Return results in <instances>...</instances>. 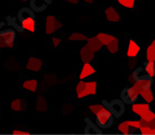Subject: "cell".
Masks as SVG:
<instances>
[{"mask_svg":"<svg viewBox=\"0 0 155 135\" xmlns=\"http://www.w3.org/2000/svg\"><path fill=\"white\" fill-rule=\"evenodd\" d=\"M120 99L125 104H134L139 99V94L134 91L132 88H125L120 93Z\"/></svg>","mask_w":155,"mask_h":135,"instance_id":"5","label":"cell"},{"mask_svg":"<svg viewBox=\"0 0 155 135\" xmlns=\"http://www.w3.org/2000/svg\"><path fill=\"white\" fill-rule=\"evenodd\" d=\"M12 134H18V135H28L31 134V132L25 130H18V129H13L12 130Z\"/></svg>","mask_w":155,"mask_h":135,"instance_id":"36","label":"cell"},{"mask_svg":"<svg viewBox=\"0 0 155 135\" xmlns=\"http://www.w3.org/2000/svg\"><path fill=\"white\" fill-rule=\"evenodd\" d=\"M15 31L13 29L0 30V49H12L14 47V43H15Z\"/></svg>","mask_w":155,"mask_h":135,"instance_id":"2","label":"cell"},{"mask_svg":"<svg viewBox=\"0 0 155 135\" xmlns=\"http://www.w3.org/2000/svg\"><path fill=\"white\" fill-rule=\"evenodd\" d=\"M63 27V23L61 20L57 18L54 15H48L46 17V34L48 36L53 35L57 30Z\"/></svg>","mask_w":155,"mask_h":135,"instance_id":"3","label":"cell"},{"mask_svg":"<svg viewBox=\"0 0 155 135\" xmlns=\"http://www.w3.org/2000/svg\"><path fill=\"white\" fill-rule=\"evenodd\" d=\"M79 54H80V60L83 61L84 63H90L94 60V54L96 53L93 52L89 47L85 46V47H83L80 49Z\"/></svg>","mask_w":155,"mask_h":135,"instance_id":"11","label":"cell"},{"mask_svg":"<svg viewBox=\"0 0 155 135\" xmlns=\"http://www.w3.org/2000/svg\"><path fill=\"white\" fill-rule=\"evenodd\" d=\"M84 2L87 3V5H92L94 2V0H84Z\"/></svg>","mask_w":155,"mask_h":135,"instance_id":"39","label":"cell"},{"mask_svg":"<svg viewBox=\"0 0 155 135\" xmlns=\"http://www.w3.org/2000/svg\"><path fill=\"white\" fill-rule=\"evenodd\" d=\"M75 92L78 99H84L89 95H96L97 81L79 80L75 86Z\"/></svg>","mask_w":155,"mask_h":135,"instance_id":"1","label":"cell"},{"mask_svg":"<svg viewBox=\"0 0 155 135\" xmlns=\"http://www.w3.org/2000/svg\"><path fill=\"white\" fill-rule=\"evenodd\" d=\"M117 130L122 133V134H130V133H132V127L128 124L127 121L120 122V123L117 125Z\"/></svg>","mask_w":155,"mask_h":135,"instance_id":"26","label":"cell"},{"mask_svg":"<svg viewBox=\"0 0 155 135\" xmlns=\"http://www.w3.org/2000/svg\"><path fill=\"white\" fill-rule=\"evenodd\" d=\"M145 57H147V62H155V40H153L149 47L147 49V53H145Z\"/></svg>","mask_w":155,"mask_h":135,"instance_id":"21","label":"cell"},{"mask_svg":"<svg viewBox=\"0 0 155 135\" xmlns=\"http://www.w3.org/2000/svg\"><path fill=\"white\" fill-rule=\"evenodd\" d=\"M132 76H134V81H137V80H141V79L147 78V77H149V75H147V73L143 74V69H142V68H138V69L136 70V71H134V74H132Z\"/></svg>","mask_w":155,"mask_h":135,"instance_id":"33","label":"cell"},{"mask_svg":"<svg viewBox=\"0 0 155 135\" xmlns=\"http://www.w3.org/2000/svg\"><path fill=\"white\" fill-rule=\"evenodd\" d=\"M109 110L113 114V116L119 118L125 112V103L120 99H113L109 103Z\"/></svg>","mask_w":155,"mask_h":135,"instance_id":"6","label":"cell"},{"mask_svg":"<svg viewBox=\"0 0 155 135\" xmlns=\"http://www.w3.org/2000/svg\"><path fill=\"white\" fill-rule=\"evenodd\" d=\"M147 125H151V127H155V120L153 122H151V123H149V124H147Z\"/></svg>","mask_w":155,"mask_h":135,"instance_id":"40","label":"cell"},{"mask_svg":"<svg viewBox=\"0 0 155 135\" xmlns=\"http://www.w3.org/2000/svg\"><path fill=\"white\" fill-rule=\"evenodd\" d=\"M119 5H122L126 9H134L136 0H117Z\"/></svg>","mask_w":155,"mask_h":135,"instance_id":"32","label":"cell"},{"mask_svg":"<svg viewBox=\"0 0 155 135\" xmlns=\"http://www.w3.org/2000/svg\"><path fill=\"white\" fill-rule=\"evenodd\" d=\"M104 14H105L106 20L111 22V23H118V22H120V18H122L119 12L115 8H113V7L106 8L104 10Z\"/></svg>","mask_w":155,"mask_h":135,"instance_id":"9","label":"cell"},{"mask_svg":"<svg viewBox=\"0 0 155 135\" xmlns=\"http://www.w3.org/2000/svg\"><path fill=\"white\" fill-rule=\"evenodd\" d=\"M18 1H21V2H27L28 0H18Z\"/></svg>","mask_w":155,"mask_h":135,"instance_id":"41","label":"cell"},{"mask_svg":"<svg viewBox=\"0 0 155 135\" xmlns=\"http://www.w3.org/2000/svg\"><path fill=\"white\" fill-rule=\"evenodd\" d=\"M97 39L101 42V43L103 44V46H109L111 42H113L115 40L116 37L113 36V35H110V34H106V33H99V34L96 35Z\"/></svg>","mask_w":155,"mask_h":135,"instance_id":"18","label":"cell"},{"mask_svg":"<svg viewBox=\"0 0 155 135\" xmlns=\"http://www.w3.org/2000/svg\"><path fill=\"white\" fill-rule=\"evenodd\" d=\"M35 109L38 112H45L48 109V103L42 96H39L37 99L36 103H35Z\"/></svg>","mask_w":155,"mask_h":135,"instance_id":"20","label":"cell"},{"mask_svg":"<svg viewBox=\"0 0 155 135\" xmlns=\"http://www.w3.org/2000/svg\"><path fill=\"white\" fill-rule=\"evenodd\" d=\"M86 46L90 48L94 53L99 52V51L102 49V47H103V44L101 43V42L97 39V37H90V38H88V39H87V43H86Z\"/></svg>","mask_w":155,"mask_h":135,"instance_id":"17","label":"cell"},{"mask_svg":"<svg viewBox=\"0 0 155 135\" xmlns=\"http://www.w3.org/2000/svg\"><path fill=\"white\" fill-rule=\"evenodd\" d=\"M150 104L149 103H134L131 106V110L134 114L138 115V116H142L147 111L150 110Z\"/></svg>","mask_w":155,"mask_h":135,"instance_id":"14","label":"cell"},{"mask_svg":"<svg viewBox=\"0 0 155 135\" xmlns=\"http://www.w3.org/2000/svg\"><path fill=\"white\" fill-rule=\"evenodd\" d=\"M87 39H88V37L81 33H72L68 36L70 41H87Z\"/></svg>","mask_w":155,"mask_h":135,"instance_id":"27","label":"cell"},{"mask_svg":"<svg viewBox=\"0 0 155 135\" xmlns=\"http://www.w3.org/2000/svg\"><path fill=\"white\" fill-rule=\"evenodd\" d=\"M61 42H62V39H61L60 37H52V38H51V43L54 48L60 47Z\"/></svg>","mask_w":155,"mask_h":135,"instance_id":"35","label":"cell"},{"mask_svg":"<svg viewBox=\"0 0 155 135\" xmlns=\"http://www.w3.org/2000/svg\"><path fill=\"white\" fill-rule=\"evenodd\" d=\"M106 49L111 54H116L119 50V40L117 38H115V40L113 42H111L109 46H106Z\"/></svg>","mask_w":155,"mask_h":135,"instance_id":"29","label":"cell"},{"mask_svg":"<svg viewBox=\"0 0 155 135\" xmlns=\"http://www.w3.org/2000/svg\"><path fill=\"white\" fill-rule=\"evenodd\" d=\"M37 86H38V81L36 79H27L22 83V88L25 90V91L31 92V93H35L37 91Z\"/></svg>","mask_w":155,"mask_h":135,"instance_id":"16","label":"cell"},{"mask_svg":"<svg viewBox=\"0 0 155 135\" xmlns=\"http://www.w3.org/2000/svg\"><path fill=\"white\" fill-rule=\"evenodd\" d=\"M136 65H137L136 57H129V61H128V68H129V69H134V67Z\"/></svg>","mask_w":155,"mask_h":135,"instance_id":"37","label":"cell"},{"mask_svg":"<svg viewBox=\"0 0 155 135\" xmlns=\"http://www.w3.org/2000/svg\"><path fill=\"white\" fill-rule=\"evenodd\" d=\"M140 46L134 41V39H130L129 42H128V48H127V52L126 55L127 57H137L138 54L140 53Z\"/></svg>","mask_w":155,"mask_h":135,"instance_id":"12","label":"cell"},{"mask_svg":"<svg viewBox=\"0 0 155 135\" xmlns=\"http://www.w3.org/2000/svg\"><path fill=\"white\" fill-rule=\"evenodd\" d=\"M127 122H128V124H129L132 129H138V130H139L140 127H141V125H142L141 120H127Z\"/></svg>","mask_w":155,"mask_h":135,"instance_id":"34","label":"cell"},{"mask_svg":"<svg viewBox=\"0 0 155 135\" xmlns=\"http://www.w3.org/2000/svg\"><path fill=\"white\" fill-rule=\"evenodd\" d=\"M152 86H153V78L149 76V77L141 79V80L134 81V82L132 83V86H131V88L134 89V91L137 92V93L140 95V94H141V92H142L143 90L151 88Z\"/></svg>","mask_w":155,"mask_h":135,"instance_id":"7","label":"cell"},{"mask_svg":"<svg viewBox=\"0 0 155 135\" xmlns=\"http://www.w3.org/2000/svg\"><path fill=\"white\" fill-rule=\"evenodd\" d=\"M96 122L101 129H110L113 124V114L110 110L100 112L96 116Z\"/></svg>","mask_w":155,"mask_h":135,"instance_id":"4","label":"cell"},{"mask_svg":"<svg viewBox=\"0 0 155 135\" xmlns=\"http://www.w3.org/2000/svg\"><path fill=\"white\" fill-rule=\"evenodd\" d=\"M89 110L92 112L93 115H98L100 112H103V111H106V110H109V108L106 106H104L103 104H91L89 106Z\"/></svg>","mask_w":155,"mask_h":135,"instance_id":"24","label":"cell"},{"mask_svg":"<svg viewBox=\"0 0 155 135\" xmlns=\"http://www.w3.org/2000/svg\"><path fill=\"white\" fill-rule=\"evenodd\" d=\"M140 96L144 99L145 103H149V104H150V103L154 102V95H153V92H152V90H151V88L143 90V91L141 92V94H140Z\"/></svg>","mask_w":155,"mask_h":135,"instance_id":"25","label":"cell"},{"mask_svg":"<svg viewBox=\"0 0 155 135\" xmlns=\"http://www.w3.org/2000/svg\"><path fill=\"white\" fill-rule=\"evenodd\" d=\"M11 109L14 112L25 111L26 109H27V102L23 99H13L12 103H11Z\"/></svg>","mask_w":155,"mask_h":135,"instance_id":"13","label":"cell"},{"mask_svg":"<svg viewBox=\"0 0 155 135\" xmlns=\"http://www.w3.org/2000/svg\"><path fill=\"white\" fill-rule=\"evenodd\" d=\"M144 70L150 77L155 78V62H147V61L144 66Z\"/></svg>","mask_w":155,"mask_h":135,"instance_id":"30","label":"cell"},{"mask_svg":"<svg viewBox=\"0 0 155 135\" xmlns=\"http://www.w3.org/2000/svg\"><path fill=\"white\" fill-rule=\"evenodd\" d=\"M18 21H21V20H24V18L35 17V16H34L33 9H29V8H23V9H21V10L18 11Z\"/></svg>","mask_w":155,"mask_h":135,"instance_id":"23","label":"cell"},{"mask_svg":"<svg viewBox=\"0 0 155 135\" xmlns=\"http://www.w3.org/2000/svg\"><path fill=\"white\" fill-rule=\"evenodd\" d=\"M21 23V27L25 30L29 31V33H35L36 31V22H35V17H28L24 18L20 21Z\"/></svg>","mask_w":155,"mask_h":135,"instance_id":"15","label":"cell"},{"mask_svg":"<svg viewBox=\"0 0 155 135\" xmlns=\"http://www.w3.org/2000/svg\"><path fill=\"white\" fill-rule=\"evenodd\" d=\"M96 73H97L96 68L93 67L90 63H84V65L81 67V70H80V74H79V80H85V79L94 75Z\"/></svg>","mask_w":155,"mask_h":135,"instance_id":"10","label":"cell"},{"mask_svg":"<svg viewBox=\"0 0 155 135\" xmlns=\"http://www.w3.org/2000/svg\"><path fill=\"white\" fill-rule=\"evenodd\" d=\"M140 120L142 122V124H149L151 122H153L155 120V112L152 110H149L145 114H143L142 116H140Z\"/></svg>","mask_w":155,"mask_h":135,"instance_id":"22","label":"cell"},{"mask_svg":"<svg viewBox=\"0 0 155 135\" xmlns=\"http://www.w3.org/2000/svg\"><path fill=\"white\" fill-rule=\"evenodd\" d=\"M140 133L141 134H155V127H151V125H147V124H142L141 127L139 129Z\"/></svg>","mask_w":155,"mask_h":135,"instance_id":"31","label":"cell"},{"mask_svg":"<svg viewBox=\"0 0 155 135\" xmlns=\"http://www.w3.org/2000/svg\"><path fill=\"white\" fill-rule=\"evenodd\" d=\"M42 67V61L36 56H31L26 62V69L31 73H38Z\"/></svg>","mask_w":155,"mask_h":135,"instance_id":"8","label":"cell"},{"mask_svg":"<svg viewBox=\"0 0 155 135\" xmlns=\"http://www.w3.org/2000/svg\"><path fill=\"white\" fill-rule=\"evenodd\" d=\"M86 121H87V127L85 129V133H87V134H100V133H102L100 129H98L96 125H93L91 123L90 120L87 119Z\"/></svg>","mask_w":155,"mask_h":135,"instance_id":"28","label":"cell"},{"mask_svg":"<svg viewBox=\"0 0 155 135\" xmlns=\"http://www.w3.org/2000/svg\"><path fill=\"white\" fill-rule=\"evenodd\" d=\"M31 8L34 11L41 12L47 8V2L45 0H31Z\"/></svg>","mask_w":155,"mask_h":135,"instance_id":"19","label":"cell"},{"mask_svg":"<svg viewBox=\"0 0 155 135\" xmlns=\"http://www.w3.org/2000/svg\"><path fill=\"white\" fill-rule=\"evenodd\" d=\"M63 1H66V2L71 3V5H79V0H63Z\"/></svg>","mask_w":155,"mask_h":135,"instance_id":"38","label":"cell"}]
</instances>
